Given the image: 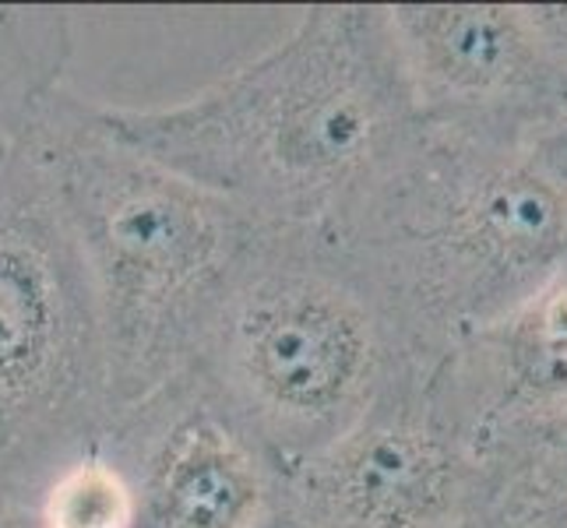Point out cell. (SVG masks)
Segmentation results:
<instances>
[{
    "label": "cell",
    "instance_id": "cell-1",
    "mask_svg": "<svg viewBox=\"0 0 567 528\" xmlns=\"http://www.w3.org/2000/svg\"><path fill=\"white\" fill-rule=\"evenodd\" d=\"M124 142L279 229L336 237L423 134L384 4H318L166 106H106Z\"/></svg>",
    "mask_w": 567,
    "mask_h": 528
},
{
    "label": "cell",
    "instance_id": "cell-2",
    "mask_svg": "<svg viewBox=\"0 0 567 528\" xmlns=\"http://www.w3.org/2000/svg\"><path fill=\"white\" fill-rule=\"evenodd\" d=\"M92 289L116 413L181 377L226 282L268 229L134 148L68 85L29 134Z\"/></svg>",
    "mask_w": 567,
    "mask_h": 528
},
{
    "label": "cell",
    "instance_id": "cell-3",
    "mask_svg": "<svg viewBox=\"0 0 567 528\" xmlns=\"http://www.w3.org/2000/svg\"><path fill=\"white\" fill-rule=\"evenodd\" d=\"M336 240L434 370L567 258V142L426 127Z\"/></svg>",
    "mask_w": 567,
    "mask_h": 528
},
{
    "label": "cell",
    "instance_id": "cell-4",
    "mask_svg": "<svg viewBox=\"0 0 567 528\" xmlns=\"http://www.w3.org/2000/svg\"><path fill=\"white\" fill-rule=\"evenodd\" d=\"M413 366L378 289L336 240L268 226L226 282L184 374L286 473L360 423Z\"/></svg>",
    "mask_w": 567,
    "mask_h": 528
},
{
    "label": "cell",
    "instance_id": "cell-5",
    "mask_svg": "<svg viewBox=\"0 0 567 528\" xmlns=\"http://www.w3.org/2000/svg\"><path fill=\"white\" fill-rule=\"evenodd\" d=\"M116 420L92 289L29 142L0 155V494L32 521L43 486Z\"/></svg>",
    "mask_w": 567,
    "mask_h": 528
},
{
    "label": "cell",
    "instance_id": "cell-6",
    "mask_svg": "<svg viewBox=\"0 0 567 528\" xmlns=\"http://www.w3.org/2000/svg\"><path fill=\"white\" fill-rule=\"evenodd\" d=\"M483 458L413 366L374 408L282 473V518L297 528H462Z\"/></svg>",
    "mask_w": 567,
    "mask_h": 528
},
{
    "label": "cell",
    "instance_id": "cell-7",
    "mask_svg": "<svg viewBox=\"0 0 567 528\" xmlns=\"http://www.w3.org/2000/svg\"><path fill=\"white\" fill-rule=\"evenodd\" d=\"M426 127L491 142H567V74L529 4H384Z\"/></svg>",
    "mask_w": 567,
    "mask_h": 528
},
{
    "label": "cell",
    "instance_id": "cell-8",
    "mask_svg": "<svg viewBox=\"0 0 567 528\" xmlns=\"http://www.w3.org/2000/svg\"><path fill=\"white\" fill-rule=\"evenodd\" d=\"M100 452L121 468L134 528H271L282 511V468L181 374L121 408Z\"/></svg>",
    "mask_w": 567,
    "mask_h": 528
},
{
    "label": "cell",
    "instance_id": "cell-9",
    "mask_svg": "<svg viewBox=\"0 0 567 528\" xmlns=\"http://www.w3.org/2000/svg\"><path fill=\"white\" fill-rule=\"evenodd\" d=\"M437 398L483 458L501 437L567 408V258L507 314L430 370Z\"/></svg>",
    "mask_w": 567,
    "mask_h": 528
},
{
    "label": "cell",
    "instance_id": "cell-10",
    "mask_svg": "<svg viewBox=\"0 0 567 528\" xmlns=\"http://www.w3.org/2000/svg\"><path fill=\"white\" fill-rule=\"evenodd\" d=\"M462 528H567V408L486 447Z\"/></svg>",
    "mask_w": 567,
    "mask_h": 528
},
{
    "label": "cell",
    "instance_id": "cell-11",
    "mask_svg": "<svg viewBox=\"0 0 567 528\" xmlns=\"http://www.w3.org/2000/svg\"><path fill=\"white\" fill-rule=\"evenodd\" d=\"M74 53L68 8L0 4V155L22 148L64 89Z\"/></svg>",
    "mask_w": 567,
    "mask_h": 528
},
{
    "label": "cell",
    "instance_id": "cell-12",
    "mask_svg": "<svg viewBox=\"0 0 567 528\" xmlns=\"http://www.w3.org/2000/svg\"><path fill=\"white\" fill-rule=\"evenodd\" d=\"M32 528H134L127 479L103 452L74 458L43 486Z\"/></svg>",
    "mask_w": 567,
    "mask_h": 528
},
{
    "label": "cell",
    "instance_id": "cell-13",
    "mask_svg": "<svg viewBox=\"0 0 567 528\" xmlns=\"http://www.w3.org/2000/svg\"><path fill=\"white\" fill-rule=\"evenodd\" d=\"M529 14L567 74V4H529Z\"/></svg>",
    "mask_w": 567,
    "mask_h": 528
},
{
    "label": "cell",
    "instance_id": "cell-14",
    "mask_svg": "<svg viewBox=\"0 0 567 528\" xmlns=\"http://www.w3.org/2000/svg\"><path fill=\"white\" fill-rule=\"evenodd\" d=\"M0 528H32V521L4 494H0Z\"/></svg>",
    "mask_w": 567,
    "mask_h": 528
},
{
    "label": "cell",
    "instance_id": "cell-15",
    "mask_svg": "<svg viewBox=\"0 0 567 528\" xmlns=\"http://www.w3.org/2000/svg\"><path fill=\"white\" fill-rule=\"evenodd\" d=\"M271 528H297V525H289V521H286V518H282V515H279V518H276V521H271Z\"/></svg>",
    "mask_w": 567,
    "mask_h": 528
}]
</instances>
